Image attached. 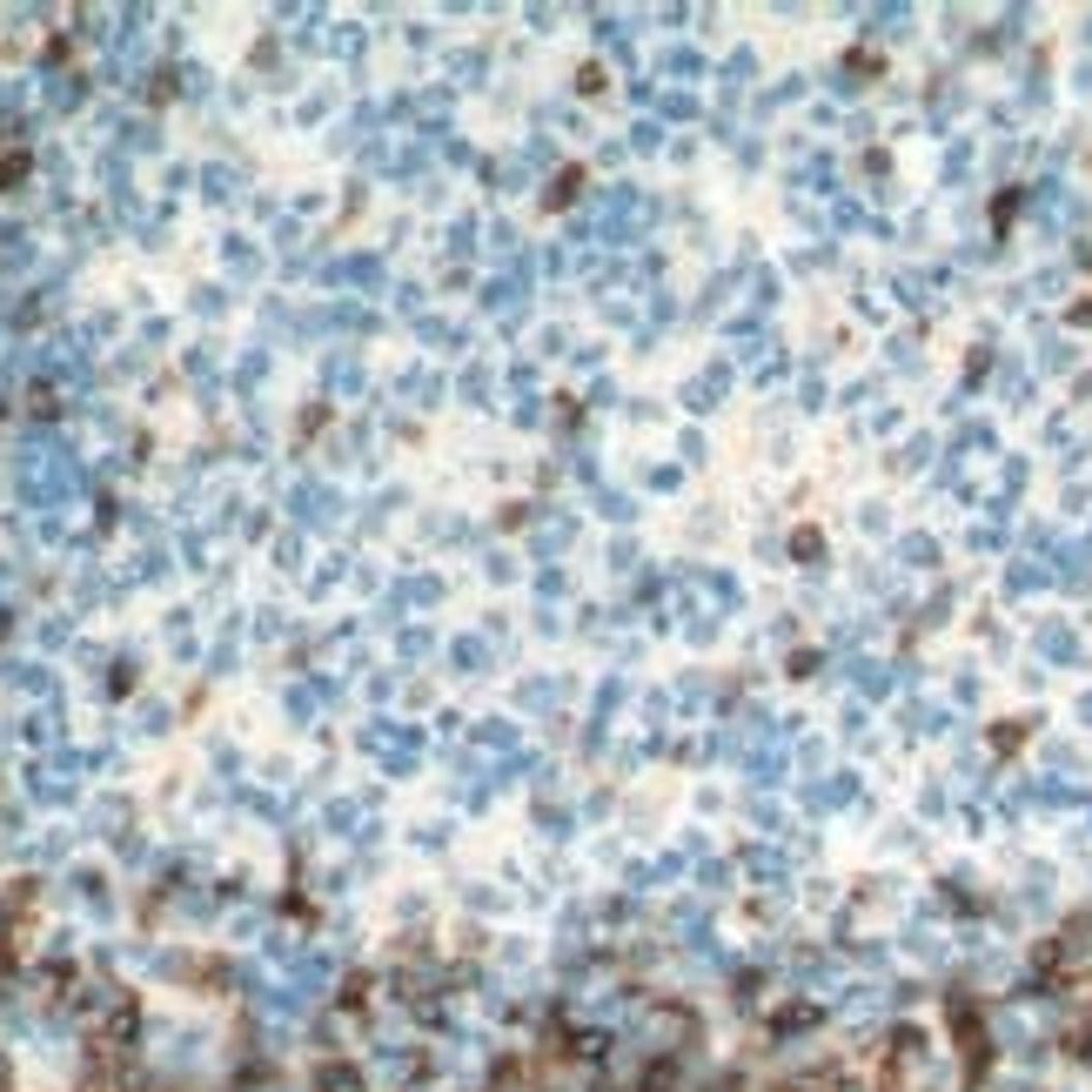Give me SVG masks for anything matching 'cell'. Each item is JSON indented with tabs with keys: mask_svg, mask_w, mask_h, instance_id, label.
Returning <instances> with one entry per match:
<instances>
[{
	"mask_svg": "<svg viewBox=\"0 0 1092 1092\" xmlns=\"http://www.w3.org/2000/svg\"><path fill=\"white\" fill-rule=\"evenodd\" d=\"M368 992H376V978H368V972H349L343 985H335V1005H343V1012H368Z\"/></svg>",
	"mask_w": 1092,
	"mask_h": 1092,
	"instance_id": "obj_5",
	"label": "cell"
},
{
	"mask_svg": "<svg viewBox=\"0 0 1092 1092\" xmlns=\"http://www.w3.org/2000/svg\"><path fill=\"white\" fill-rule=\"evenodd\" d=\"M791 550H798V557H818V550H825V536H818V530H798V536H791Z\"/></svg>",
	"mask_w": 1092,
	"mask_h": 1092,
	"instance_id": "obj_18",
	"label": "cell"
},
{
	"mask_svg": "<svg viewBox=\"0 0 1092 1092\" xmlns=\"http://www.w3.org/2000/svg\"><path fill=\"white\" fill-rule=\"evenodd\" d=\"M202 181H208V195H215V202H229V195H235V175H229V168H208Z\"/></svg>",
	"mask_w": 1092,
	"mask_h": 1092,
	"instance_id": "obj_17",
	"label": "cell"
},
{
	"mask_svg": "<svg viewBox=\"0 0 1092 1092\" xmlns=\"http://www.w3.org/2000/svg\"><path fill=\"white\" fill-rule=\"evenodd\" d=\"M851 791H858V785H851V777H838V785H818V791H811V804L825 811V804H845Z\"/></svg>",
	"mask_w": 1092,
	"mask_h": 1092,
	"instance_id": "obj_13",
	"label": "cell"
},
{
	"mask_svg": "<svg viewBox=\"0 0 1092 1092\" xmlns=\"http://www.w3.org/2000/svg\"><path fill=\"white\" fill-rule=\"evenodd\" d=\"M108 690H115V698H127V690H135V657H115V677H108Z\"/></svg>",
	"mask_w": 1092,
	"mask_h": 1092,
	"instance_id": "obj_16",
	"label": "cell"
},
{
	"mask_svg": "<svg viewBox=\"0 0 1092 1092\" xmlns=\"http://www.w3.org/2000/svg\"><path fill=\"white\" fill-rule=\"evenodd\" d=\"M21 731H27V744H54V711H34Z\"/></svg>",
	"mask_w": 1092,
	"mask_h": 1092,
	"instance_id": "obj_12",
	"label": "cell"
},
{
	"mask_svg": "<svg viewBox=\"0 0 1092 1092\" xmlns=\"http://www.w3.org/2000/svg\"><path fill=\"white\" fill-rule=\"evenodd\" d=\"M7 677H13V684H21V690H34V698H48V690H54V677H48V663H13V671H7Z\"/></svg>",
	"mask_w": 1092,
	"mask_h": 1092,
	"instance_id": "obj_8",
	"label": "cell"
},
{
	"mask_svg": "<svg viewBox=\"0 0 1092 1092\" xmlns=\"http://www.w3.org/2000/svg\"><path fill=\"white\" fill-rule=\"evenodd\" d=\"M449 657H456L463 671H476V663H483V644H456V650H449Z\"/></svg>",
	"mask_w": 1092,
	"mask_h": 1092,
	"instance_id": "obj_19",
	"label": "cell"
},
{
	"mask_svg": "<svg viewBox=\"0 0 1092 1092\" xmlns=\"http://www.w3.org/2000/svg\"><path fill=\"white\" fill-rule=\"evenodd\" d=\"M289 503H295V517H302V523H329V517H335V496L322 490V483H302Z\"/></svg>",
	"mask_w": 1092,
	"mask_h": 1092,
	"instance_id": "obj_3",
	"label": "cell"
},
{
	"mask_svg": "<svg viewBox=\"0 0 1092 1092\" xmlns=\"http://www.w3.org/2000/svg\"><path fill=\"white\" fill-rule=\"evenodd\" d=\"M308 1086H316V1092H362L368 1080H362V1066H349V1059H322Z\"/></svg>",
	"mask_w": 1092,
	"mask_h": 1092,
	"instance_id": "obj_2",
	"label": "cell"
},
{
	"mask_svg": "<svg viewBox=\"0 0 1092 1092\" xmlns=\"http://www.w3.org/2000/svg\"><path fill=\"white\" fill-rule=\"evenodd\" d=\"M704 1092H744V1072H717V1080L704 1086Z\"/></svg>",
	"mask_w": 1092,
	"mask_h": 1092,
	"instance_id": "obj_20",
	"label": "cell"
},
{
	"mask_svg": "<svg viewBox=\"0 0 1092 1092\" xmlns=\"http://www.w3.org/2000/svg\"><path fill=\"white\" fill-rule=\"evenodd\" d=\"M577 195H584V175H577V168H563V175L550 181V208H570Z\"/></svg>",
	"mask_w": 1092,
	"mask_h": 1092,
	"instance_id": "obj_10",
	"label": "cell"
},
{
	"mask_svg": "<svg viewBox=\"0 0 1092 1092\" xmlns=\"http://www.w3.org/2000/svg\"><path fill=\"white\" fill-rule=\"evenodd\" d=\"M731 999H737V1005H758V999H764V972H737V978H731Z\"/></svg>",
	"mask_w": 1092,
	"mask_h": 1092,
	"instance_id": "obj_11",
	"label": "cell"
},
{
	"mask_svg": "<svg viewBox=\"0 0 1092 1092\" xmlns=\"http://www.w3.org/2000/svg\"><path fill=\"white\" fill-rule=\"evenodd\" d=\"M1039 644H1045V657H1080V644H1072V630H1045Z\"/></svg>",
	"mask_w": 1092,
	"mask_h": 1092,
	"instance_id": "obj_14",
	"label": "cell"
},
{
	"mask_svg": "<svg viewBox=\"0 0 1092 1092\" xmlns=\"http://www.w3.org/2000/svg\"><path fill=\"white\" fill-rule=\"evenodd\" d=\"M329 389H362V368L356 362H329Z\"/></svg>",
	"mask_w": 1092,
	"mask_h": 1092,
	"instance_id": "obj_15",
	"label": "cell"
},
{
	"mask_svg": "<svg viewBox=\"0 0 1092 1092\" xmlns=\"http://www.w3.org/2000/svg\"><path fill=\"white\" fill-rule=\"evenodd\" d=\"M67 885H75V898L88 905V912H108V878L101 872H75Z\"/></svg>",
	"mask_w": 1092,
	"mask_h": 1092,
	"instance_id": "obj_6",
	"label": "cell"
},
{
	"mask_svg": "<svg viewBox=\"0 0 1092 1092\" xmlns=\"http://www.w3.org/2000/svg\"><path fill=\"white\" fill-rule=\"evenodd\" d=\"M818 1019H825V1012H818L811 999H785L771 1012V1039H804V1032H818Z\"/></svg>",
	"mask_w": 1092,
	"mask_h": 1092,
	"instance_id": "obj_1",
	"label": "cell"
},
{
	"mask_svg": "<svg viewBox=\"0 0 1092 1092\" xmlns=\"http://www.w3.org/2000/svg\"><path fill=\"white\" fill-rule=\"evenodd\" d=\"M329 282H356V289H376V282H382V262H376V255H349V262H335V268H329Z\"/></svg>",
	"mask_w": 1092,
	"mask_h": 1092,
	"instance_id": "obj_4",
	"label": "cell"
},
{
	"mask_svg": "<svg viewBox=\"0 0 1092 1092\" xmlns=\"http://www.w3.org/2000/svg\"><path fill=\"white\" fill-rule=\"evenodd\" d=\"M27 168H34V161H27V148H7V154H0V195H13V188H21V181H27Z\"/></svg>",
	"mask_w": 1092,
	"mask_h": 1092,
	"instance_id": "obj_7",
	"label": "cell"
},
{
	"mask_svg": "<svg viewBox=\"0 0 1092 1092\" xmlns=\"http://www.w3.org/2000/svg\"><path fill=\"white\" fill-rule=\"evenodd\" d=\"M81 94H88V81H81V75H54L48 101H54V108H81Z\"/></svg>",
	"mask_w": 1092,
	"mask_h": 1092,
	"instance_id": "obj_9",
	"label": "cell"
}]
</instances>
